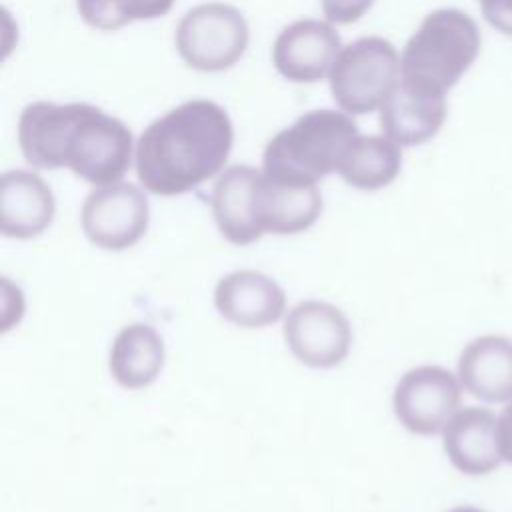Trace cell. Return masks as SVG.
Segmentation results:
<instances>
[{"label": "cell", "instance_id": "obj_1", "mask_svg": "<svg viewBox=\"0 0 512 512\" xmlns=\"http://www.w3.org/2000/svg\"><path fill=\"white\" fill-rule=\"evenodd\" d=\"M18 144L30 166H66L96 186L120 182L132 162L128 126L86 102L28 104L18 120Z\"/></svg>", "mask_w": 512, "mask_h": 512}, {"label": "cell", "instance_id": "obj_2", "mask_svg": "<svg viewBox=\"0 0 512 512\" xmlns=\"http://www.w3.org/2000/svg\"><path fill=\"white\" fill-rule=\"evenodd\" d=\"M230 116L212 100H188L156 118L138 138L136 174L158 196H176L216 176L232 150Z\"/></svg>", "mask_w": 512, "mask_h": 512}, {"label": "cell", "instance_id": "obj_3", "mask_svg": "<svg viewBox=\"0 0 512 512\" xmlns=\"http://www.w3.org/2000/svg\"><path fill=\"white\" fill-rule=\"evenodd\" d=\"M480 42V30L472 16L458 8L434 10L402 50L400 82L426 94L446 96L474 64Z\"/></svg>", "mask_w": 512, "mask_h": 512}, {"label": "cell", "instance_id": "obj_4", "mask_svg": "<svg viewBox=\"0 0 512 512\" xmlns=\"http://www.w3.org/2000/svg\"><path fill=\"white\" fill-rule=\"evenodd\" d=\"M356 136L358 126L346 112L330 108L306 112L266 144L262 172L280 184L312 186L326 174L338 172Z\"/></svg>", "mask_w": 512, "mask_h": 512}, {"label": "cell", "instance_id": "obj_5", "mask_svg": "<svg viewBox=\"0 0 512 512\" xmlns=\"http://www.w3.org/2000/svg\"><path fill=\"white\" fill-rule=\"evenodd\" d=\"M398 52L386 38L364 36L344 46L330 70L334 102L346 114H370L398 84Z\"/></svg>", "mask_w": 512, "mask_h": 512}, {"label": "cell", "instance_id": "obj_6", "mask_svg": "<svg viewBox=\"0 0 512 512\" xmlns=\"http://www.w3.org/2000/svg\"><path fill=\"white\" fill-rule=\"evenodd\" d=\"M174 40L180 58L190 68L220 72L244 56L250 32L240 10L222 2H206L182 16Z\"/></svg>", "mask_w": 512, "mask_h": 512}, {"label": "cell", "instance_id": "obj_7", "mask_svg": "<svg viewBox=\"0 0 512 512\" xmlns=\"http://www.w3.org/2000/svg\"><path fill=\"white\" fill-rule=\"evenodd\" d=\"M462 384L448 368L426 364L408 370L396 384L392 406L412 434L434 436L460 410Z\"/></svg>", "mask_w": 512, "mask_h": 512}, {"label": "cell", "instance_id": "obj_8", "mask_svg": "<svg viewBox=\"0 0 512 512\" xmlns=\"http://www.w3.org/2000/svg\"><path fill=\"white\" fill-rule=\"evenodd\" d=\"M80 222L94 246L114 252L132 248L148 230V198L130 182L100 186L86 196Z\"/></svg>", "mask_w": 512, "mask_h": 512}, {"label": "cell", "instance_id": "obj_9", "mask_svg": "<svg viewBox=\"0 0 512 512\" xmlns=\"http://www.w3.org/2000/svg\"><path fill=\"white\" fill-rule=\"evenodd\" d=\"M284 340L292 356L310 368H334L350 352L348 316L330 302L304 300L284 322Z\"/></svg>", "mask_w": 512, "mask_h": 512}, {"label": "cell", "instance_id": "obj_10", "mask_svg": "<svg viewBox=\"0 0 512 512\" xmlns=\"http://www.w3.org/2000/svg\"><path fill=\"white\" fill-rule=\"evenodd\" d=\"M340 50V36L328 22L302 18L276 36L272 62L290 82H318L330 74Z\"/></svg>", "mask_w": 512, "mask_h": 512}, {"label": "cell", "instance_id": "obj_11", "mask_svg": "<svg viewBox=\"0 0 512 512\" xmlns=\"http://www.w3.org/2000/svg\"><path fill=\"white\" fill-rule=\"evenodd\" d=\"M218 314L240 328H264L278 322L286 310L284 290L256 270H234L214 288Z\"/></svg>", "mask_w": 512, "mask_h": 512}, {"label": "cell", "instance_id": "obj_12", "mask_svg": "<svg viewBox=\"0 0 512 512\" xmlns=\"http://www.w3.org/2000/svg\"><path fill=\"white\" fill-rule=\"evenodd\" d=\"M498 416L484 406L460 408L442 430V446L450 464L466 476L494 472L502 456L496 442Z\"/></svg>", "mask_w": 512, "mask_h": 512}, {"label": "cell", "instance_id": "obj_13", "mask_svg": "<svg viewBox=\"0 0 512 512\" xmlns=\"http://www.w3.org/2000/svg\"><path fill=\"white\" fill-rule=\"evenodd\" d=\"M324 202L316 184H280L260 172L254 184L252 210L262 234H298L308 230L322 214Z\"/></svg>", "mask_w": 512, "mask_h": 512}, {"label": "cell", "instance_id": "obj_14", "mask_svg": "<svg viewBox=\"0 0 512 512\" xmlns=\"http://www.w3.org/2000/svg\"><path fill=\"white\" fill-rule=\"evenodd\" d=\"M56 202L50 186L32 172L8 170L0 178V232L28 240L42 234L54 218Z\"/></svg>", "mask_w": 512, "mask_h": 512}, {"label": "cell", "instance_id": "obj_15", "mask_svg": "<svg viewBox=\"0 0 512 512\" xmlns=\"http://www.w3.org/2000/svg\"><path fill=\"white\" fill-rule=\"evenodd\" d=\"M458 380L466 392L486 404L512 400V338L484 334L464 346Z\"/></svg>", "mask_w": 512, "mask_h": 512}, {"label": "cell", "instance_id": "obj_16", "mask_svg": "<svg viewBox=\"0 0 512 512\" xmlns=\"http://www.w3.org/2000/svg\"><path fill=\"white\" fill-rule=\"evenodd\" d=\"M446 112V96L426 94L398 80L380 106V128L398 146H418L438 134Z\"/></svg>", "mask_w": 512, "mask_h": 512}, {"label": "cell", "instance_id": "obj_17", "mask_svg": "<svg viewBox=\"0 0 512 512\" xmlns=\"http://www.w3.org/2000/svg\"><path fill=\"white\" fill-rule=\"evenodd\" d=\"M260 170L248 164L226 168L212 190V216L220 234L236 244L246 246L262 236L254 220L252 196Z\"/></svg>", "mask_w": 512, "mask_h": 512}, {"label": "cell", "instance_id": "obj_18", "mask_svg": "<svg viewBox=\"0 0 512 512\" xmlns=\"http://www.w3.org/2000/svg\"><path fill=\"white\" fill-rule=\"evenodd\" d=\"M164 340L150 324L124 326L108 356V370L112 378L128 390L150 386L164 368Z\"/></svg>", "mask_w": 512, "mask_h": 512}, {"label": "cell", "instance_id": "obj_19", "mask_svg": "<svg viewBox=\"0 0 512 512\" xmlns=\"http://www.w3.org/2000/svg\"><path fill=\"white\" fill-rule=\"evenodd\" d=\"M402 168V152L386 136H356L348 146L338 174L358 190H380L396 180Z\"/></svg>", "mask_w": 512, "mask_h": 512}, {"label": "cell", "instance_id": "obj_20", "mask_svg": "<svg viewBox=\"0 0 512 512\" xmlns=\"http://www.w3.org/2000/svg\"><path fill=\"white\" fill-rule=\"evenodd\" d=\"M174 0H76L82 20L98 30H118L134 20H152L168 14Z\"/></svg>", "mask_w": 512, "mask_h": 512}, {"label": "cell", "instance_id": "obj_21", "mask_svg": "<svg viewBox=\"0 0 512 512\" xmlns=\"http://www.w3.org/2000/svg\"><path fill=\"white\" fill-rule=\"evenodd\" d=\"M374 0H322V12L332 24H352L362 18Z\"/></svg>", "mask_w": 512, "mask_h": 512}, {"label": "cell", "instance_id": "obj_22", "mask_svg": "<svg viewBox=\"0 0 512 512\" xmlns=\"http://www.w3.org/2000/svg\"><path fill=\"white\" fill-rule=\"evenodd\" d=\"M486 22L504 32L512 34V0H478Z\"/></svg>", "mask_w": 512, "mask_h": 512}, {"label": "cell", "instance_id": "obj_23", "mask_svg": "<svg viewBox=\"0 0 512 512\" xmlns=\"http://www.w3.org/2000/svg\"><path fill=\"white\" fill-rule=\"evenodd\" d=\"M496 442H498V452L502 460L512 466V400L498 414Z\"/></svg>", "mask_w": 512, "mask_h": 512}, {"label": "cell", "instance_id": "obj_24", "mask_svg": "<svg viewBox=\"0 0 512 512\" xmlns=\"http://www.w3.org/2000/svg\"><path fill=\"white\" fill-rule=\"evenodd\" d=\"M448 512H484V510H480V508H476V506L464 504V506H456V508H452V510H448Z\"/></svg>", "mask_w": 512, "mask_h": 512}]
</instances>
